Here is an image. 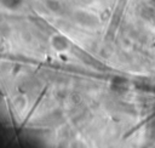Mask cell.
<instances>
[{
  "instance_id": "obj_2",
  "label": "cell",
  "mask_w": 155,
  "mask_h": 148,
  "mask_svg": "<svg viewBox=\"0 0 155 148\" xmlns=\"http://www.w3.org/2000/svg\"><path fill=\"white\" fill-rule=\"evenodd\" d=\"M78 19H79L81 23H84V24H92V23L94 22L91 16L85 15V13H79V15L76 16V21H78Z\"/></svg>"
},
{
  "instance_id": "obj_1",
  "label": "cell",
  "mask_w": 155,
  "mask_h": 148,
  "mask_svg": "<svg viewBox=\"0 0 155 148\" xmlns=\"http://www.w3.org/2000/svg\"><path fill=\"white\" fill-rule=\"evenodd\" d=\"M53 45L58 50H63V49H65L68 46V40L65 38H63V36H56L53 39Z\"/></svg>"
},
{
  "instance_id": "obj_3",
  "label": "cell",
  "mask_w": 155,
  "mask_h": 148,
  "mask_svg": "<svg viewBox=\"0 0 155 148\" xmlns=\"http://www.w3.org/2000/svg\"><path fill=\"white\" fill-rule=\"evenodd\" d=\"M47 6L52 10V11H58L61 8V4L57 0H47Z\"/></svg>"
}]
</instances>
